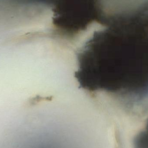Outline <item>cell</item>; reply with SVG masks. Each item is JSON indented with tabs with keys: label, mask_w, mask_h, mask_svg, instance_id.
<instances>
[{
	"label": "cell",
	"mask_w": 148,
	"mask_h": 148,
	"mask_svg": "<svg viewBox=\"0 0 148 148\" xmlns=\"http://www.w3.org/2000/svg\"><path fill=\"white\" fill-rule=\"evenodd\" d=\"M98 0H59L56 26L58 33L73 38L94 24H101Z\"/></svg>",
	"instance_id": "obj_1"
}]
</instances>
